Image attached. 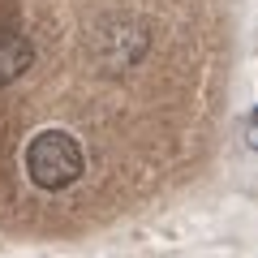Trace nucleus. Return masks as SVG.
<instances>
[{"mask_svg": "<svg viewBox=\"0 0 258 258\" xmlns=\"http://www.w3.org/2000/svg\"><path fill=\"white\" fill-rule=\"evenodd\" d=\"M86 155L78 147L74 134L64 129H43L35 134L26 147V176L39 185V189H69V185L82 176Z\"/></svg>", "mask_w": 258, "mask_h": 258, "instance_id": "obj_1", "label": "nucleus"}, {"mask_svg": "<svg viewBox=\"0 0 258 258\" xmlns=\"http://www.w3.org/2000/svg\"><path fill=\"white\" fill-rule=\"evenodd\" d=\"M35 60V47L26 43V35L0 26V86H9L13 78H22Z\"/></svg>", "mask_w": 258, "mask_h": 258, "instance_id": "obj_2", "label": "nucleus"}]
</instances>
